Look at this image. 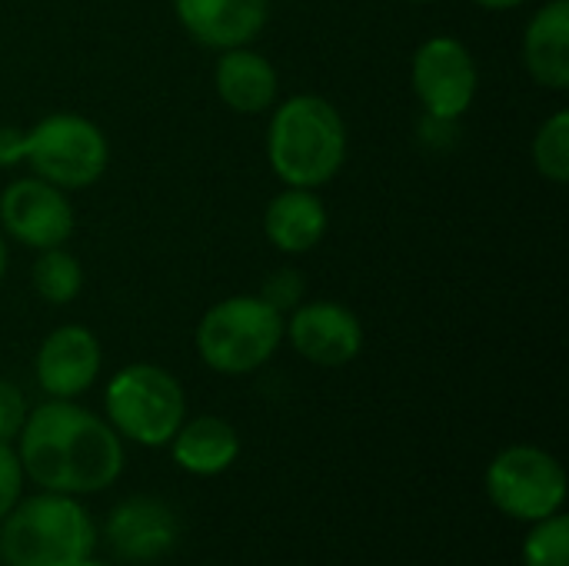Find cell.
<instances>
[{"label": "cell", "mask_w": 569, "mask_h": 566, "mask_svg": "<svg viewBox=\"0 0 569 566\" xmlns=\"http://www.w3.org/2000/svg\"><path fill=\"white\" fill-rule=\"evenodd\" d=\"M17 440L23 477L50 494H100L117 484L127 464L120 434L70 400H47L30 410Z\"/></svg>", "instance_id": "1"}, {"label": "cell", "mask_w": 569, "mask_h": 566, "mask_svg": "<svg viewBox=\"0 0 569 566\" xmlns=\"http://www.w3.org/2000/svg\"><path fill=\"white\" fill-rule=\"evenodd\" d=\"M267 160L287 187L317 190L330 183L347 163V123L340 110L317 93L283 100L267 127Z\"/></svg>", "instance_id": "2"}, {"label": "cell", "mask_w": 569, "mask_h": 566, "mask_svg": "<svg viewBox=\"0 0 569 566\" xmlns=\"http://www.w3.org/2000/svg\"><path fill=\"white\" fill-rule=\"evenodd\" d=\"M97 547V527L77 497L50 494L17 504L0 520L3 566H77Z\"/></svg>", "instance_id": "3"}, {"label": "cell", "mask_w": 569, "mask_h": 566, "mask_svg": "<svg viewBox=\"0 0 569 566\" xmlns=\"http://www.w3.org/2000/svg\"><path fill=\"white\" fill-rule=\"evenodd\" d=\"M283 340V314L263 297H227L197 324L200 360L223 377L260 370Z\"/></svg>", "instance_id": "4"}, {"label": "cell", "mask_w": 569, "mask_h": 566, "mask_svg": "<svg viewBox=\"0 0 569 566\" xmlns=\"http://www.w3.org/2000/svg\"><path fill=\"white\" fill-rule=\"evenodd\" d=\"M107 424L120 440L140 447H167L187 420V397L180 380L157 364H130L113 374L103 394Z\"/></svg>", "instance_id": "5"}, {"label": "cell", "mask_w": 569, "mask_h": 566, "mask_svg": "<svg viewBox=\"0 0 569 566\" xmlns=\"http://www.w3.org/2000/svg\"><path fill=\"white\" fill-rule=\"evenodd\" d=\"M23 160L33 177L60 190H83L103 177L110 143L93 120L80 113H50L27 130Z\"/></svg>", "instance_id": "6"}, {"label": "cell", "mask_w": 569, "mask_h": 566, "mask_svg": "<svg viewBox=\"0 0 569 566\" xmlns=\"http://www.w3.org/2000/svg\"><path fill=\"white\" fill-rule=\"evenodd\" d=\"M487 497L510 520L537 524L563 510L567 474L553 454L517 444L493 457L487 470Z\"/></svg>", "instance_id": "7"}, {"label": "cell", "mask_w": 569, "mask_h": 566, "mask_svg": "<svg viewBox=\"0 0 569 566\" xmlns=\"http://www.w3.org/2000/svg\"><path fill=\"white\" fill-rule=\"evenodd\" d=\"M410 83L433 120H460L473 107L480 70L463 40L437 33L417 47L410 60Z\"/></svg>", "instance_id": "8"}, {"label": "cell", "mask_w": 569, "mask_h": 566, "mask_svg": "<svg viewBox=\"0 0 569 566\" xmlns=\"http://www.w3.org/2000/svg\"><path fill=\"white\" fill-rule=\"evenodd\" d=\"M0 227L30 250L63 247L73 234V207L60 187L40 177H20L0 193Z\"/></svg>", "instance_id": "9"}, {"label": "cell", "mask_w": 569, "mask_h": 566, "mask_svg": "<svg viewBox=\"0 0 569 566\" xmlns=\"http://www.w3.org/2000/svg\"><path fill=\"white\" fill-rule=\"evenodd\" d=\"M293 350L317 367H347L363 350L360 317L337 300H310L283 320Z\"/></svg>", "instance_id": "10"}, {"label": "cell", "mask_w": 569, "mask_h": 566, "mask_svg": "<svg viewBox=\"0 0 569 566\" xmlns=\"http://www.w3.org/2000/svg\"><path fill=\"white\" fill-rule=\"evenodd\" d=\"M100 340L80 324H63L43 337L33 370L40 390L50 400H73L93 387V380L100 377Z\"/></svg>", "instance_id": "11"}, {"label": "cell", "mask_w": 569, "mask_h": 566, "mask_svg": "<svg viewBox=\"0 0 569 566\" xmlns=\"http://www.w3.org/2000/svg\"><path fill=\"white\" fill-rule=\"evenodd\" d=\"M173 13L200 47L233 50L250 47L263 33L270 0H173Z\"/></svg>", "instance_id": "12"}, {"label": "cell", "mask_w": 569, "mask_h": 566, "mask_svg": "<svg viewBox=\"0 0 569 566\" xmlns=\"http://www.w3.org/2000/svg\"><path fill=\"white\" fill-rule=\"evenodd\" d=\"M107 544L117 557L130 564H147L173 550L177 544V514L157 497H130L107 514Z\"/></svg>", "instance_id": "13"}, {"label": "cell", "mask_w": 569, "mask_h": 566, "mask_svg": "<svg viewBox=\"0 0 569 566\" xmlns=\"http://www.w3.org/2000/svg\"><path fill=\"white\" fill-rule=\"evenodd\" d=\"M213 87L233 113H263L277 103L280 77L263 53L250 47H233L220 50V60L213 67Z\"/></svg>", "instance_id": "14"}, {"label": "cell", "mask_w": 569, "mask_h": 566, "mask_svg": "<svg viewBox=\"0 0 569 566\" xmlns=\"http://www.w3.org/2000/svg\"><path fill=\"white\" fill-rule=\"evenodd\" d=\"M330 227L327 203L303 187L280 190L263 210V234L280 254H310Z\"/></svg>", "instance_id": "15"}, {"label": "cell", "mask_w": 569, "mask_h": 566, "mask_svg": "<svg viewBox=\"0 0 569 566\" xmlns=\"http://www.w3.org/2000/svg\"><path fill=\"white\" fill-rule=\"evenodd\" d=\"M523 63L547 90L569 87V0L543 3L523 33Z\"/></svg>", "instance_id": "16"}, {"label": "cell", "mask_w": 569, "mask_h": 566, "mask_svg": "<svg viewBox=\"0 0 569 566\" xmlns=\"http://www.w3.org/2000/svg\"><path fill=\"white\" fill-rule=\"evenodd\" d=\"M170 454L180 470L193 477H217L237 464L240 437L227 420L203 414V417L180 424V430L170 440Z\"/></svg>", "instance_id": "17"}, {"label": "cell", "mask_w": 569, "mask_h": 566, "mask_svg": "<svg viewBox=\"0 0 569 566\" xmlns=\"http://www.w3.org/2000/svg\"><path fill=\"white\" fill-rule=\"evenodd\" d=\"M30 280H33V290L47 304L63 307V304L77 300L83 290V267L63 247H50V250H40V257L33 260Z\"/></svg>", "instance_id": "18"}, {"label": "cell", "mask_w": 569, "mask_h": 566, "mask_svg": "<svg viewBox=\"0 0 569 566\" xmlns=\"http://www.w3.org/2000/svg\"><path fill=\"white\" fill-rule=\"evenodd\" d=\"M533 167L550 183L569 180V110H557L533 137Z\"/></svg>", "instance_id": "19"}, {"label": "cell", "mask_w": 569, "mask_h": 566, "mask_svg": "<svg viewBox=\"0 0 569 566\" xmlns=\"http://www.w3.org/2000/svg\"><path fill=\"white\" fill-rule=\"evenodd\" d=\"M523 566H569V517L563 510L530 527L523 540Z\"/></svg>", "instance_id": "20"}, {"label": "cell", "mask_w": 569, "mask_h": 566, "mask_svg": "<svg viewBox=\"0 0 569 566\" xmlns=\"http://www.w3.org/2000/svg\"><path fill=\"white\" fill-rule=\"evenodd\" d=\"M27 397L13 380H0V444H13L27 424Z\"/></svg>", "instance_id": "21"}, {"label": "cell", "mask_w": 569, "mask_h": 566, "mask_svg": "<svg viewBox=\"0 0 569 566\" xmlns=\"http://www.w3.org/2000/svg\"><path fill=\"white\" fill-rule=\"evenodd\" d=\"M23 494V467L10 444H0V520L20 504Z\"/></svg>", "instance_id": "22"}, {"label": "cell", "mask_w": 569, "mask_h": 566, "mask_svg": "<svg viewBox=\"0 0 569 566\" xmlns=\"http://www.w3.org/2000/svg\"><path fill=\"white\" fill-rule=\"evenodd\" d=\"M27 130L20 127H0V167H17L23 160Z\"/></svg>", "instance_id": "23"}, {"label": "cell", "mask_w": 569, "mask_h": 566, "mask_svg": "<svg viewBox=\"0 0 569 566\" xmlns=\"http://www.w3.org/2000/svg\"><path fill=\"white\" fill-rule=\"evenodd\" d=\"M477 7H483V10H497V13H503V10H517V7H523V3H530V0H473Z\"/></svg>", "instance_id": "24"}, {"label": "cell", "mask_w": 569, "mask_h": 566, "mask_svg": "<svg viewBox=\"0 0 569 566\" xmlns=\"http://www.w3.org/2000/svg\"><path fill=\"white\" fill-rule=\"evenodd\" d=\"M3 274H7V244L0 237V280H3Z\"/></svg>", "instance_id": "25"}, {"label": "cell", "mask_w": 569, "mask_h": 566, "mask_svg": "<svg viewBox=\"0 0 569 566\" xmlns=\"http://www.w3.org/2000/svg\"><path fill=\"white\" fill-rule=\"evenodd\" d=\"M77 566H113V564H107V560H93V557H87V560H80Z\"/></svg>", "instance_id": "26"}, {"label": "cell", "mask_w": 569, "mask_h": 566, "mask_svg": "<svg viewBox=\"0 0 569 566\" xmlns=\"http://www.w3.org/2000/svg\"><path fill=\"white\" fill-rule=\"evenodd\" d=\"M407 3H433V0H407Z\"/></svg>", "instance_id": "27"}]
</instances>
